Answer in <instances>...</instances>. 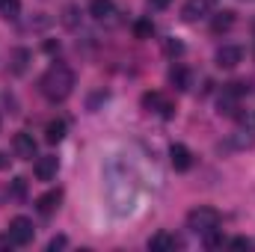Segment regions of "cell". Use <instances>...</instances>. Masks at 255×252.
<instances>
[{
  "instance_id": "obj_18",
  "label": "cell",
  "mask_w": 255,
  "mask_h": 252,
  "mask_svg": "<svg viewBox=\"0 0 255 252\" xmlns=\"http://www.w3.org/2000/svg\"><path fill=\"white\" fill-rule=\"evenodd\" d=\"M0 15L6 21H18L21 18V0H0Z\"/></svg>"
},
{
  "instance_id": "obj_9",
  "label": "cell",
  "mask_w": 255,
  "mask_h": 252,
  "mask_svg": "<svg viewBox=\"0 0 255 252\" xmlns=\"http://www.w3.org/2000/svg\"><path fill=\"white\" fill-rule=\"evenodd\" d=\"M60 205H63V190H48V193H42L39 199H36V211L42 214V217H51L54 211H60Z\"/></svg>"
},
{
  "instance_id": "obj_1",
  "label": "cell",
  "mask_w": 255,
  "mask_h": 252,
  "mask_svg": "<svg viewBox=\"0 0 255 252\" xmlns=\"http://www.w3.org/2000/svg\"><path fill=\"white\" fill-rule=\"evenodd\" d=\"M39 92L51 104H63L65 98L74 92V71L65 63H51L48 71L39 77Z\"/></svg>"
},
{
  "instance_id": "obj_25",
  "label": "cell",
  "mask_w": 255,
  "mask_h": 252,
  "mask_svg": "<svg viewBox=\"0 0 255 252\" xmlns=\"http://www.w3.org/2000/svg\"><path fill=\"white\" fill-rule=\"evenodd\" d=\"M226 247H232V250H250L253 241H247V238H235V241H226Z\"/></svg>"
},
{
  "instance_id": "obj_6",
  "label": "cell",
  "mask_w": 255,
  "mask_h": 252,
  "mask_svg": "<svg viewBox=\"0 0 255 252\" xmlns=\"http://www.w3.org/2000/svg\"><path fill=\"white\" fill-rule=\"evenodd\" d=\"M57 172H60L57 154H45V157H36V160H33V175H36L39 181H54Z\"/></svg>"
},
{
  "instance_id": "obj_3",
  "label": "cell",
  "mask_w": 255,
  "mask_h": 252,
  "mask_svg": "<svg viewBox=\"0 0 255 252\" xmlns=\"http://www.w3.org/2000/svg\"><path fill=\"white\" fill-rule=\"evenodd\" d=\"M9 244L12 247H30L33 238H36V226L30 217H12L9 220V232H6Z\"/></svg>"
},
{
  "instance_id": "obj_4",
  "label": "cell",
  "mask_w": 255,
  "mask_h": 252,
  "mask_svg": "<svg viewBox=\"0 0 255 252\" xmlns=\"http://www.w3.org/2000/svg\"><path fill=\"white\" fill-rule=\"evenodd\" d=\"M139 104H142V110H148V113H157V116H163V119H172L175 116V104H172V98L169 95H163V92H145L142 98H139Z\"/></svg>"
},
{
  "instance_id": "obj_14",
  "label": "cell",
  "mask_w": 255,
  "mask_h": 252,
  "mask_svg": "<svg viewBox=\"0 0 255 252\" xmlns=\"http://www.w3.org/2000/svg\"><path fill=\"white\" fill-rule=\"evenodd\" d=\"M178 247V238L175 235H169V232H157L151 241H148V250L151 252H169Z\"/></svg>"
},
{
  "instance_id": "obj_19",
  "label": "cell",
  "mask_w": 255,
  "mask_h": 252,
  "mask_svg": "<svg viewBox=\"0 0 255 252\" xmlns=\"http://www.w3.org/2000/svg\"><path fill=\"white\" fill-rule=\"evenodd\" d=\"M151 36H154V24H151L148 18H139V21L133 24V39L145 42V39H151Z\"/></svg>"
},
{
  "instance_id": "obj_21",
  "label": "cell",
  "mask_w": 255,
  "mask_h": 252,
  "mask_svg": "<svg viewBox=\"0 0 255 252\" xmlns=\"http://www.w3.org/2000/svg\"><path fill=\"white\" fill-rule=\"evenodd\" d=\"M9 196H12L15 202H21V199L27 196V181H24V178H15V181L9 184Z\"/></svg>"
},
{
  "instance_id": "obj_22",
  "label": "cell",
  "mask_w": 255,
  "mask_h": 252,
  "mask_svg": "<svg viewBox=\"0 0 255 252\" xmlns=\"http://www.w3.org/2000/svg\"><path fill=\"white\" fill-rule=\"evenodd\" d=\"M163 51H166L169 57H181V54H184V45H181L178 39H166V42H163Z\"/></svg>"
},
{
  "instance_id": "obj_20",
  "label": "cell",
  "mask_w": 255,
  "mask_h": 252,
  "mask_svg": "<svg viewBox=\"0 0 255 252\" xmlns=\"http://www.w3.org/2000/svg\"><path fill=\"white\" fill-rule=\"evenodd\" d=\"M63 24L68 30H77L80 27V9L77 6H65L63 9Z\"/></svg>"
},
{
  "instance_id": "obj_23",
  "label": "cell",
  "mask_w": 255,
  "mask_h": 252,
  "mask_svg": "<svg viewBox=\"0 0 255 252\" xmlns=\"http://www.w3.org/2000/svg\"><path fill=\"white\" fill-rule=\"evenodd\" d=\"M107 98H110V92H107V89L95 92V95H92V98L86 101V110H92V113H95V110H98V104H101V101H107Z\"/></svg>"
},
{
  "instance_id": "obj_8",
  "label": "cell",
  "mask_w": 255,
  "mask_h": 252,
  "mask_svg": "<svg viewBox=\"0 0 255 252\" xmlns=\"http://www.w3.org/2000/svg\"><path fill=\"white\" fill-rule=\"evenodd\" d=\"M12 151H15V157H21V160H33L36 157V139H33V133H15L12 136Z\"/></svg>"
},
{
  "instance_id": "obj_11",
  "label": "cell",
  "mask_w": 255,
  "mask_h": 252,
  "mask_svg": "<svg viewBox=\"0 0 255 252\" xmlns=\"http://www.w3.org/2000/svg\"><path fill=\"white\" fill-rule=\"evenodd\" d=\"M235 21H238V15H235L232 9L214 12V21H211V33H214V36H220V33H229V30L235 27Z\"/></svg>"
},
{
  "instance_id": "obj_10",
  "label": "cell",
  "mask_w": 255,
  "mask_h": 252,
  "mask_svg": "<svg viewBox=\"0 0 255 252\" xmlns=\"http://www.w3.org/2000/svg\"><path fill=\"white\" fill-rule=\"evenodd\" d=\"M214 60H217L220 68H238V65L244 63V48H238V45H223Z\"/></svg>"
},
{
  "instance_id": "obj_12",
  "label": "cell",
  "mask_w": 255,
  "mask_h": 252,
  "mask_svg": "<svg viewBox=\"0 0 255 252\" xmlns=\"http://www.w3.org/2000/svg\"><path fill=\"white\" fill-rule=\"evenodd\" d=\"M89 15H92L95 21H113L116 3H113V0H89Z\"/></svg>"
},
{
  "instance_id": "obj_28",
  "label": "cell",
  "mask_w": 255,
  "mask_h": 252,
  "mask_svg": "<svg viewBox=\"0 0 255 252\" xmlns=\"http://www.w3.org/2000/svg\"><path fill=\"white\" fill-rule=\"evenodd\" d=\"M45 51H48V54H54V51H60V45H54V42H45Z\"/></svg>"
},
{
  "instance_id": "obj_26",
  "label": "cell",
  "mask_w": 255,
  "mask_h": 252,
  "mask_svg": "<svg viewBox=\"0 0 255 252\" xmlns=\"http://www.w3.org/2000/svg\"><path fill=\"white\" fill-rule=\"evenodd\" d=\"M169 3H172V0H148V9H157V12H160V9H166Z\"/></svg>"
},
{
  "instance_id": "obj_16",
  "label": "cell",
  "mask_w": 255,
  "mask_h": 252,
  "mask_svg": "<svg viewBox=\"0 0 255 252\" xmlns=\"http://www.w3.org/2000/svg\"><path fill=\"white\" fill-rule=\"evenodd\" d=\"M255 142V133L253 130H244V127H238L232 136H229V142H226V148H235V151H244V148H250Z\"/></svg>"
},
{
  "instance_id": "obj_7",
  "label": "cell",
  "mask_w": 255,
  "mask_h": 252,
  "mask_svg": "<svg viewBox=\"0 0 255 252\" xmlns=\"http://www.w3.org/2000/svg\"><path fill=\"white\" fill-rule=\"evenodd\" d=\"M169 163L175 172H190L193 169V151L184 142H172L169 145Z\"/></svg>"
},
{
  "instance_id": "obj_5",
  "label": "cell",
  "mask_w": 255,
  "mask_h": 252,
  "mask_svg": "<svg viewBox=\"0 0 255 252\" xmlns=\"http://www.w3.org/2000/svg\"><path fill=\"white\" fill-rule=\"evenodd\" d=\"M217 9V0H184L181 6V18L184 21H202Z\"/></svg>"
},
{
  "instance_id": "obj_17",
  "label": "cell",
  "mask_w": 255,
  "mask_h": 252,
  "mask_svg": "<svg viewBox=\"0 0 255 252\" xmlns=\"http://www.w3.org/2000/svg\"><path fill=\"white\" fill-rule=\"evenodd\" d=\"M65 130H68L65 119H51V122H48V127H45V142L57 145V142H60V139L65 136Z\"/></svg>"
},
{
  "instance_id": "obj_27",
  "label": "cell",
  "mask_w": 255,
  "mask_h": 252,
  "mask_svg": "<svg viewBox=\"0 0 255 252\" xmlns=\"http://www.w3.org/2000/svg\"><path fill=\"white\" fill-rule=\"evenodd\" d=\"M3 169H9V154L0 151V172H3Z\"/></svg>"
},
{
  "instance_id": "obj_13",
  "label": "cell",
  "mask_w": 255,
  "mask_h": 252,
  "mask_svg": "<svg viewBox=\"0 0 255 252\" xmlns=\"http://www.w3.org/2000/svg\"><path fill=\"white\" fill-rule=\"evenodd\" d=\"M169 83L178 89V92H184V89H190V68L181 63H175L169 68Z\"/></svg>"
},
{
  "instance_id": "obj_24",
  "label": "cell",
  "mask_w": 255,
  "mask_h": 252,
  "mask_svg": "<svg viewBox=\"0 0 255 252\" xmlns=\"http://www.w3.org/2000/svg\"><path fill=\"white\" fill-rule=\"evenodd\" d=\"M65 247H68V238H65V235H57V238H51V241H48V252L65 250Z\"/></svg>"
},
{
  "instance_id": "obj_15",
  "label": "cell",
  "mask_w": 255,
  "mask_h": 252,
  "mask_svg": "<svg viewBox=\"0 0 255 252\" xmlns=\"http://www.w3.org/2000/svg\"><path fill=\"white\" fill-rule=\"evenodd\" d=\"M30 60H33V54H30L27 48H15L12 57H9V71H12V74H24L27 65H30Z\"/></svg>"
},
{
  "instance_id": "obj_2",
  "label": "cell",
  "mask_w": 255,
  "mask_h": 252,
  "mask_svg": "<svg viewBox=\"0 0 255 252\" xmlns=\"http://www.w3.org/2000/svg\"><path fill=\"white\" fill-rule=\"evenodd\" d=\"M187 229H190L193 235H199V238H205L208 232H214V229H220V223H223V217H220V211L217 208H208V205H199V208H193L190 214H187Z\"/></svg>"
}]
</instances>
